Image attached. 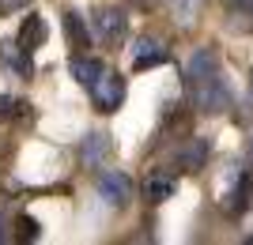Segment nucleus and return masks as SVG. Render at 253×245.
Listing matches in <instances>:
<instances>
[{
  "instance_id": "obj_1",
  "label": "nucleus",
  "mask_w": 253,
  "mask_h": 245,
  "mask_svg": "<svg viewBox=\"0 0 253 245\" xmlns=\"http://www.w3.org/2000/svg\"><path fill=\"white\" fill-rule=\"evenodd\" d=\"M189 91H193V102H197L201 113H223V109H231V91L223 83L219 68L189 75Z\"/></svg>"
},
{
  "instance_id": "obj_2",
  "label": "nucleus",
  "mask_w": 253,
  "mask_h": 245,
  "mask_svg": "<svg viewBox=\"0 0 253 245\" xmlns=\"http://www.w3.org/2000/svg\"><path fill=\"white\" fill-rule=\"evenodd\" d=\"M91 102H95L98 113H117V106L125 102V79L110 68H102V75L91 83Z\"/></svg>"
},
{
  "instance_id": "obj_3",
  "label": "nucleus",
  "mask_w": 253,
  "mask_h": 245,
  "mask_svg": "<svg viewBox=\"0 0 253 245\" xmlns=\"http://www.w3.org/2000/svg\"><path fill=\"white\" fill-rule=\"evenodd\" d=\"M98 192H102V200L110 208H125L132 200V181L121 170H106V174H98Z\"/></svg>"
},
{
  "instance_id": "obj_4",
  "label": "nucleus",
  "mask_w": 253,
  "mask_h": 245,
  "mask_svg": "<svg viewBox=\"0 0 253 245\" xmlns=\"http://www.w3.org/2000/svg\"><path fill=\"white\" fill-rule=\"evenodd\" d=\"M95 31H98V38H102L106 45H117L121 38H125V11L98 8L95 11Z\"/></svg>"
},
{
  "instance_id": "obj_5",
  "label": "nucleus",
  "mask_w": 253,
  "mask_h": 245,
  "mask_svg": "<svg viewBox=\"0 0 253 245\" xmlns=\"http://www.w3.org/2000/svg\"><path fill=\"white\" fill-rule=\"evenodd\" d=\"M45 38H49V27H45V19L38 15V11H31L27 19H23V27H19V34H15V42L31 53V49H42L45 45Z\"/></svg>"
},
{
  "instance_id": "obj_6",
  "label": "nucleus",
  "mask_w": 253,
  "mask_h": 245,
  "mask_svg": "<svg viewBox=\"0 0 253 245\" xmlns=\"http://www.w3.org/2000/svg\"><path fill=\"white\" fill-rule=\"evenodd\" d=\"M167 49L155 42V38H140L136 42V53H132V68L136 72H148V68H159V64H167Z\"/></svg>"
},
{
  "instance_id": "obj_7",
  "label": "nucleus",
  "mask_w": 253,
  "mask_h": 245,
  "mask_svg": "<svg viewBox=\"0 0 253 245\" xmlns=\"http://www.w3.org/2000/svg\"><path fill=\"white\" fill-rule=\"evenodd\" d=\"M64 38H68V45H72L76 53L91 49V31H87V19L80 11H68V15H64Z\"/></svg>"
},
{
  "instance_id": "obj_8",
  "label": "nucleus",
  "mask_w": 253,
  "mask_h": 245,
  "mask_svg": "<svg viewBox=\"0 0 253 245\" xmlns=\"http://www.w3.org/2000/svg\"><path fill=\"white\" fill-rule=\"evenodd\" d=\"M0 64H4V68H11L15 75H23V79H27V75L34 72L31 53H27V49H23L19 42H8V45H0Z\"/></svg>"
},
{
  "instance_id": "obj_9",
  "label": "nucleus",
  "mask_w": 253,
  "mask_h": 245,
  "mask_svg": "<svg viewBox=\"0 0 253 245\" xmlns=\"http://www.w3.org/2000/svg\"><path fill=\"white\" fill-rule=\"evenodd\" d=\"M68 68H72L76 83H80V87H87V91H91V83H95L98 75H102V68H106V64H102V61H95V57H84V53H76Z\"/></svg>"
},
{
  "instance_id": "obj_10",
  "label": "nucleus",
  "mask_w": 253,
  "mask_h": 245,
  "mask_svg": "<svg viewBox=\"0 0 253 245\" xmlns=\"http://www.w3.org/2000/svg\"><path fill=\"white\" fill-rule=\"evenodd\" d=\"M114 151V140H110V132H91V136L84 140V162L87 166H98V162H106V155Z\"/></svg>"
},
{
  "instance_id": "obj_11",
  "label": "nucleus",
  "mask_w": 253,
  "mask_h": 245,
  "mask_svg": "<svg viewBox=\"0 0 253 245\" xmlns=\"http://www.w3.org/2000/svg\"><path fill=\"white\" fill-rule=\"evenodd\" d=\"M174 189H178V177H170V174H163V170H155V174L148 177V185H144V192H148L151 204L170 200V196H174Z\"/></svg>"
},
{
  "instance_id": "obj_12",
  "label": "nucleus",
  "mask_w": 253,
  "mask_h": 245,
  "mask_svg": "<svg viewBox=\"0 0 253 245\" xmlns=\"http://www.w3.org/2000/svg\"><path fill=\"white\" fill-rule=\"evenodd\" d=\"M204 159H208V140H189V143L178 151V166L181 170H201Z\"/></svg>"
},
{
  "instance_id": "obj_13",
  "label": "nucleus",
  "mask_w": 253,
  "mask_h": 245,
  "mask_svg": "<svg viewBox=\"0 0 253 245\" xmlns=\"http://www.w3.org/2000/svg\"><path fill=\"white\" fill-rule=\"evenodd\" d=\"M250 200H253V177H238V185L231 189V196H227V211L231 215H242L246 208H250Z\"/></svg>"
},
{
  "instance_id": "obj_14",
  "label": "nucleus",
  "mask_w": 253,
  "mask_h": 245,
  "mask_svg": "<svg viewBox=\"0 0 253 245\" xmlns=\"http://www.w3.org/2000/svg\"><path fill=\"white\" fill-rule=\"evenodd\" d=\"M15 230H19L23 242H38V234H42L38 219H31V215H19V219H15Z\"/></svg>"
},
{
  "instance_id": "obj_15",
  "label": "nucleus",
  "mask_w": 253,
  "mask_h": 245,
  "mask_svg": "<svg viewBox=\"0 0 253 245\" xmlns=\"http://www.w3.org/2000/svg\"><path fill=\"white\" fill-rule=\"evenodd\" d=\"M27 0H0V15H8V11H19Z\"/></svg>"
},
{
  "instance_id": "obj_16",
  "label": "nucleus",
  "mask_w": 253,
  "mask_h": 245,
  "mask_svg": "<svg viewBox=\"0 0 253 245\" xmlns=\"http://www.w3.org/2000/svg\"><path fill=\"white\" fill-rule=\"evenodd\" d=\"M0 242H8V223H4V208H0Z\"/></svg>"
},
{
  "instance_id": "obj_17",
  "label": "nucleus",
  "mask_w": 253,
  "mask_h": 245,
  "mask_svg": "<svg viewBox=\"0 0 253 245\" xmlns=\"http://www.w3.org/2000/svg\"><path fill=\"white\" fill-rule=\"evenodd\" d=\"M250 162H253V136H250Z\"/></svg>"
},
{
  "instance_id": "obj_18",
  "label": "nucleus",
  "mask_w": 253,
  "mask_h": 245,
  "mask_svg": "<svg viewBox=\"0 0 253 245\" xmlns=\"http://www.w3.org/2000/svg\"><path fill=\"white\" fill-rule=\"evenodd\" d=\"M250 102H253V79H250Z\"/></svg>"
},
{
  "instance_id": "obj_19",
  "label": "nucleus",
  "mask_w": 253,
  "mask_h": 245,
  "mask_svg": "<svg viewBox=\"0 0 253 245\" xmlns=\"http://www.w3.org/2000/svg\"><path fill=\"white\" fill-rule=\"evenodd\" d=\"M250 242H253V234H250Z\"/></svg>"
}]
</instances>
